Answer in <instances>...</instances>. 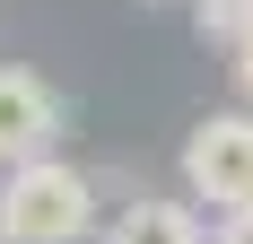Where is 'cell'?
<instances>
[{"mask_svg": "<svg viewBox=\"0 0 253 244\" xmlns=\"http://www.w3.org/2000/svg\"><path fill=\"white\" fill-rule=\"evenodd\" d=\"M140 9H157V0H140Z\"/></svg>", "mask_w": 253, "mask_h": 244, "instance_id": "obj_8", "label": "cell"}, {"mask_svg": "<svg viewBox=\"0 0 253 244\" xmlns=\"http://www.w3.org/2000/svg\"><path fill=\"white\" fill-rule=\"evenodd\" d=\"M210 244H253V209H236V218L210 227Z\"/></svg>", "mask_w": 253, "mask_h": 244, "instance_id": "obj_6", "label": "cell"}, {"mask_svg": "<svg viewBox=\"0 0 253 244\" xmlns=\"http://www.w3.org/2000/svg\"><path fill=\"white\" fill-rule=\"evenodd\" d=\"M61 131H70V105L44 70L26 61H0V174L35 166V157H61Z\"/></svg>", "mask_w": 253, "mask_h": 244, "instance_id": "obj_3", "label": "cell"}, {"mask_svg": "<svg viewBox=\"0 0 253 244\" xmlns=\"http://www.w3.org/2000/svg\"><path fill=\"white\" fill-rule=\"evenodd\" d=\"M105 244H210V218L192 201H166V192H131L114 218H105Z\"/></svg>", "mask_w": 253, "mask_h": 244, "instance_id": "obj_4", "label": "cell"}, {"mask_svg": "<svg viewBox=\"0 0 253 244\" xmlns=\"http://www.w3.org/2000/svg\"><path fill=\"white\" fill-rule=\"evenodd\" d=\"M96 227V174L70 157H35V166L0 174V244H79Z\"/></svg>", "mask_w": 253, "mask_h": 244, "instance_id": "obj_1", "label": "cell"}, {"mask_svg": "<svg viewBox=\"0 0 253 244\" xmlns=\"http://www.w3.org/2000/svg\"><path fill=\"white\" fill-rule=\"evenodd\" d=\"M183 201H210L218 218L253 209V114L245 105L201 114L183 131Z\"/></svg>", "mask_w": 253, "mask_h": 244, "instance_id": "obj_2", "label": "cell"}, {"mask_svg": "<svg viewBox=\"0 0 253 244\" xmlns=\"http://www.w3.org/2000/svg\"><path fill=\"white\" fill-rule=\"evenodd\" d=\"M227 70H236V96H245V114H253V44H236V61H227Z\"/></svg>", "mask_w": 253, "mask_h": 244, "instance_id": "obj_7", "label": "cell"}, {"mask_svg": "<svg viewBox=\"0 0 253 244\" xmlns=\"http://www.w3.org/2000/svg\"><path fill=\"white\" fill-rule=\"evenodd\" d=\"M192 18H201V44H253V0H192Z\"/></svg>", "mask_w": 253, "mask_h": 244, "instance_id": "obj_5", "label": "cell"}]
</instances>
